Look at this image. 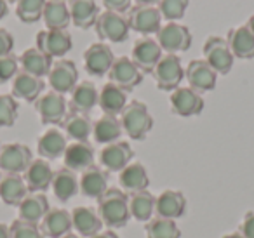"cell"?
<instances>
[{
  "mask_svg": "<svg viewBox=\"0 0 254 238\" xmlns=\"http://www.w3.org/2000/svg\"><path fill=\"white\" fill-rule=\"evenodd\" d=\"M98 214L103 224L110 230L122 228L131 219L129 212V196L119 188H108L105 195L98 198Z\"/></svg>",
  "mask_w": 254,
  "mask_h": 238,
  "instance_id": "1",
  "label": "cell"
},
{
  "mask_svg": "<svg viewBox=\"0 0 254 238\" xmlns=\"http://www.w3.org/2000/svg\"><path fill=\"white\" fill-rule=\"evenodd\" d=\"M120 123L127 136L134 141H143L153 127V117L150 115L148 106L145 103L132 99L127 103L124 112L120 113Z\"/></svg>",
  "mask_w": 254,
  "mask_h": 238,
  "instance_id": "2",
  "label": "cell"
},
{
  "mask_svg": "<svg viewBox=\"0 0 254 238\" xmlns=\"http://www.w3.org/2000/svg\"><path fill=\"white\" fill-rule=\"evenodd\" d=\"M96 33L101 40H108L113 44H122L129 37V21L127 16H124L122 12H113V11H105L98 16V21L94 25Z\"/></svg>",
  "mask_w": 254,
  "mask_h": 238,
  "instance_id": "3",
  "label": "cell"
},
{
  "mask_svg": "<svg viewBox=\"0 0 254 238\" xmlns=\"http://www.w3.org/2000/svg\"><path fill=\"white\" fill-rule=\"evenodd\" d=\"M152 75L160 91L173 92L174 89L180 87L181 80L185 77V70L180 56L178 54H164L159 63H157Z\"/></svg>",
  "mask_w": 254,
  "mask_h": 238,
  "instance_id": "4",
  "label": "cell"
},
{
  "mask_svg": "<svg viewBox=\"0 0 254 238\" xmlns=\"http://www.w3.org/2000/svg\"><path fill=\"white\" fill-rule=\"evenodd\" d=\"M127 21H129V28L134 32L141 33V35L148 37L153 33H159L162 28V14H160L157 5H132L127 11Z\"/></svg>",
  "mask_w": 254,
  "mask_h": 238,
  "instance_id": "5",
  "label": "cell"
},
{
  "mask_svg": "<svg viewBox=\"0 0 254 238\" xmlns=\"http://www.w3.org/2000/svg\"><path fill=\"white\" fill-rule=\"evenodd\" d=\"M157 42L162 47V51H166V54L185 53L191 46V33L188 26L176 21H169L159 30Z\"/></svg>",
  "mask_w": 254,
  "mask_h": 238,
  "instance_id": "6",
  "label": "cell"
},
{
  "mask_svg": "<svg viewBox=\"0 0 254 238\" xmlns=\"http://www.w3.org/2000/svg\"><path fill=\"white\" fill-rule=\"evenodd\" d=\"M204 60L211 64V68L218 75H226L233 66V54L226 39L218 35H211L204 44Z\"/></svg>",
  "mask_w": 254,
  "mask_h": 238,
  "instance_id": "7",
  "label": "cell"
},
{
  "mask_svg": "<svg viewBox=\"0 0 254 238\" xmlns=\"http://www.w3.org/2000/svg\"><path fill=\"white\" fill-rule=\"evenodd\" d=\"M32 160V150L23 143H7L0 148V172L4 174H23Z\"/></svg>",
  "mask_w": 254,
  "mask_h": 238,
  "instance_id": "8",
  "label": "cell"
},
{
  "mask_svg": "<svg viewBox=\"0 0 254 238\" xmlns=\"http://www.w3.org/2000/svg\"><path fill=\"white\" fill-rule=\"evenodd\" d=\"M35 110L40 117V122L47 125H61L68 113V101L60 92H46L35 101Z\"/></svg>",
  "mask_w": 254,
  "mask_h": 238,
  "instance_id": "9",
  "label": "cell"
},
{
  "mask_svg": "<svg viewBox=\"0 0 254 238\" xmlns=\"http://www.w3.org/2000/svg\"><path fill=\"white\" fill-rule=\"evenodd\" d=\"M73 47L71 35L66 30H42L37 33V49L42 51L49 58L61 60Z\"/></svg>",
  "mask_w": 254,
  "mask_h": 238,
  "instance_id": "10",
  "label": "cell"
},
{
  "mask_svg": "<svg viewBox=\"0 0 254 238\" xmlns=\"http://www.w3.org/2000/svg\"><path fill=\"white\" fill-rule=\"evenodd\" d=\"M162 47L159 46L155 39L152 37H141L134 42L131 53V60L136 66L141 70V73H153L157 63L164 56Z\"/></svg>",
  "mask_w": 254,
  "mask_h": 238,
  "instance_id": "11",
  "label": "cell"
},
{
  "mask_svg": "<svg viewBox=\"0 0 254 238\" xmlns=\"http://www.w3.org/2000/svg\"><path fill=\"white\" fill-rule=\"evenodd\" d=\"M108 78L112 84L119 85V87L126 89L127 92H131L132 89H136L143 82V73L131 58L120 56L115 58L112 68L108 71Z\"/></svg>",
  "mask_w": 254,
  "mask_h": 238,
  "instance_id": "12",
  "label": "cell"
},
{
  "mask_svg": "<svg viewBox=\"0 0 254 238\" xmlns=\"http://www.w3.org/2000/svg\"><path fill=\"white\" fill-rule=\"evenodd\" d=\"M169 105L174 115L178 117H195L204 110V98L191 87H178L171 92Z\"/></svg>",
  "mask_w": 254,
  "mask_h": 238,
  "instance_id": "13",
  "label": "cell"
},
{
  "mask_svg": "<svg viewBox=\"0 0 254 238\" xmlns=\"http://www.w3.org/2000/svg\"><path fill=\"white\" fill-rule=\"evenodd\" d=\"M113 61H115L113 51L110 49V46H106L103 42L91 44L84 51V68L92 77H105V75H108Z\"/></svg>",
  "mask_w": 254,
  "mask_h": 238,
  "instance_id": "14",
  "label": "cell"
},
{
  "mask_svg": "<svg viewBox=\"0 0 254 238\" xmlns=\"http://www.w3.org/2000/svg\"><path fill=\"white\" fill-rule=\"evenodd\" d=\"M132 157H134V151L131 144L126 141H115V143L105 144V148L99 151V164L108 172H120L131 164Z\"/></svg>",
  "mask_w": 254,
  "mask_h": 238,
  "instance_id": "15",
  "label": "cell"
},
{
  "mask_svg": "<svg viewBox=\"0 0 254 238\" xmlns=\"http://www.w3.org/2000/svg\"><path fill=\"white\" fill-rule=\"evenodd\" d=\"M185 78L188 80V87L202 94V92H209L216 87L218 73L212 70L211 64L205 60H193L188 63L187 70H185Z\"/></svg>",
  "mask_w": 254,
  "mask_h": 238,
  "instance_id": "16",
  "label": "cell"
},
{
  "mask_svg": "<svg viewBox=\"0 0 254 238\" xmlns=\"http://www.w3.org/2000/svg\"><path fill=\"white\" fill-rule=\"evenodd\" d=\"M49 85L54 92H60V94H66L75 89V85L78 84V70L75 66L73 61L70 60H58L53 64L49 75Z\"/></svg>",
  "mask_w": 254,
  "mask_h": 238,
  "instance_id": "17",
  "label": "cell"
},
{
  "mask_svg": "<svg viewBox=\"0 0 254 238\" xmlns=\"http://www.w3.org/2000/svg\"><path fill=\"white\" fill-rule=\"evenodd\" d=\"M94 146L89 141H73L68 144L63 155L64 167L73 172H84L94 165Z\"/></svg>",
  "mask_w": 254,
  "mask_h": 238,
  "instance_id": "18",
  "label": "cell"
},
{
  "mask_svg": "<svg viewBox=\"0 0 254 238\" xmlns=\"http://www.w3.org/2000/svg\"><path fill=\"white\" fill-rule=\"evenodd\" d=\"M53 176L54 171L46 158H33L26 171L23 172V179L30 193H44L47 188H51Z\"/></svg>",
  "mask_w": 254,
  "mask_h": 238,
  "instance_id": "19",
  "label": "cell"
},
{
  "mask_svg": "<svg viewBox=\"0 0 254 238\" xmlns=\"http://www.w3.org/2000/svg\"><path fill=\"white\" fill-rule=\"evenodd\" d=\"M70 94H71V98H70V101H68V110H70V112L89 115V113L98 106L99 91L94 82H91V80L78 82Z\"/></svg>",
  "mask_w": 254,
  "mask_h": 238,
  "instance_id": "20",
  "label": "cell"
},
{
  "mask_svg": "<svg viewBox=\"0 0 254 238\" xmlns=\"http://www.w3.org/2000/svg\"><path fill=\"white\" fill-rule=\"evenodd\" d=\"M108 181H110V172L105 171L103 167L92 165L87 171L82 172V176L78 178V188H80V193L85 198L98 200L108 189Z\"/></svg>",
  "mask_w": 254,
  "mask_h": 238,
  "instance_id": "21",
  "label": "cell"
},
{
  "mask_svg": "<svg viewBox=\"0 0 254 238\" xmlns=\"http://www.w3.org/2000/svg\"><path fill=\"white\" fill-rule=\"evenodd\" d=\"M187 212V198L181 191L166 189L155 200V216L166 219H180Z\"/></svg>",
  "mask_w": 254,
  "mask_h": 238,
  "instance_id": "22",
  "label": "cell"
},
{
  "mask_svg": "<svg viewBox=\"0 0 254 238\" xmlns=\"http://www.w3.org/2000/svg\"><path fill=\"white\" fill-rule=\"evenodd\" d=\"M40 231L46 238H60L73 230L71 212L66 209H49L39 224Z\"/></svg>",
  "mask_w": 254,
  "mask_h": 238,
  "instance_id": "23",
  "label": "cell"
},
{
  "mask_svg": "<svg viewBox=\"0 0 254 238\" xmlns=\"http://www.w3.org/2000/svg\"><path fill=\"white\" fill-rule=\"evenodd\" d=\"M44 92V78H39L32 73L19 70L12 78V96L16 99L35 103Z\"/></svg>",
  "mask_w": 254,
  "mask_h": 238,
  "instance_id": "24",
  "label": "cell"
},
{
  "mask_svg": "<svg viewBox=\"0 0 254 238\" xmlns=\"http://www.w3.org/2000/svg\"><path fill=\"white\" fill-rule=\"evenodd\" d=\"M71 224H73V230L77 231V235H80L82 238L94 237L105 226L98 210L92 207H75L71 210Z\"/></svg>",
  "mask_w": 254,
  "mask_h": 238,
  "instance_id": "25",
  "label": "cell"
},
{
  "mask_svg": "<svg viewBox=\"0 0 254 238\" xmlns=\"http://www.w3.org/2000/svg\"><path fill=\"white\" fill-rule=\"evenodd\" d=\"M49 209V202L44 193H28L18 205V219L30 224H40Z\"/></svg>",
  "mask_w": 254,
  "mask_h": 238,
  "instance_id": "26",
  "label": "cell"
},
{
  "mask_svg": "<svg viewBox=\"0 0 254 238\" xmlns=\"http://www.w3.org/2000/svg\"><path fill=\"white\" fill-rule=\"evenodd\" d=\"M226 42H228L233 58L254 60V33L247 28V25L230 30L226 35Z\"/></svg>",
  "mask_w": 254,
  "mask_h": 238,
  "instance_id": "27",
  "label": "cell"
},
{
  "mask_svg": "<svg viewBox=\"0 0 254 238\" xmlns=\"http://www.w3.org/2000/svg\"><path fill=\"white\" fill-rule=\"evenodd\" d=\"M23 174H4L0 178V200L9 207H18L28 195Z\"/></svg>",
  "mask_w": 254,
  "mask_h": 238,
  "instance_id": "28",
  "label": "cell"
},
{
  "mask_svg": "<svg viewBox=\"0 0 254 238\" xmlns=\"http://www.w3.org/2000/svg\"><path fill=\"white\" fill-rule=\"evenodd\" d=\"M127 94L129 92L126 89L119 87V85L112 84H105L99 91V108L103 110L105 115H120L124 112V108L127 106Z\"/></svg>",
  "mask_w": 254,
  "mask_h": 238,
  "instance_id": "29",
  "label": "cell"
},
{
  "mask_svg": "<svg viewBox=\"0 0 254 238\" xmlns=\"http://www.w3.org/2000/svg\"><path fill=\"white\" fill-rule=\"evenodd\" d=\"M70 9V18L77 28L87 30L92 28L98 21L99 9L96 0H70L68 2Z\"/></svg>",
  "mask_w": 254,
  "mask_h": 238,
  "instance_id": "30",
  "label": "cell"
},
{
  "mask_svg": "<svg viewBox=\"0 0 254 238\" xmlns=\"http://www.w3.org/2000/svg\"><path fill=\"white\" fill-rule=\"evenodd\" d=\"M66 146V136L60 129L46 130L37 141V151H39L40 158H46V160H56V158L63 157Z\"/></svg>",
  "mask_w": 254,
  "mask_h": 238,
  "instance_id": "31",
  "label": "cell"
},
{
  "mask_svg": "<svg viewBox=\"0 0 254 238\" xmlns=\"http://www.w3.org/2000/svg\"><path fill=\"white\" fill-rule=\"evenodd\" d=\"M51 188H53V193L60 202H68L70 198H73L80 188H78V178L77 172L70 171V169L63 167L54 171L53 176V182H51Z\"/></svg>",
  "mask_w": 254,
  "mask_h": 238,
  "instance_id": "32",
  "label": "cell"
},
{
  "mask_svg": "<svg viewBox=\"0 0 254 238\" xmlns=\"http://www.w3.org/2000/svg\"><path fill=\"white\" fill-rule=\"evenodd\" d=\"M54 61L53 58H49L47 54H44L42 51H39L37 47H30L25 53L19 56V68L26 73H32L39 78H44L49 75L51 68H53Z\"/></svg>",
  "mask_w": 254,
  "mask_h": 238,
  "instance_id": "33",
  "label": "cell"
},
{
  "mask_svg": "<svg viewBox=\"0 0 254 238\" xmlns=\"http://www.w3.org/2000/svg\"><path fill=\"white\" fill-rule=\"evenodd\" d=\"M119 182L126 191L136 193L146 189L150 184V178L146 167L139 162H131L126 169L119 172Z\"/></svg>",
  "mask_w": 254,
  "mask_h": 238,
  "instance_id": "34",
  "label": "cell"
},
{
  "mask_svg": "<svg viewBox=\"0 0 254 238\" xmlns=\"http://www.w3.org/2000/svg\"><path fill=\"white\" fill-rule=\"evenodd\" d=\"M92 125L94 122L91 120V117L77 112H68L64 120L61 122L64 136L73 141H87L92 134Z\"/></svg>",
  "mask_w": 254,
  "mask_h": 238,
  "instance_id": "35",
  "label": "cell"
},
{
  "mask_svg": "<svg viewBox=\"0 0 254 238\" xmlns=\"http://www.w3.org/2000/svg\"><path fill=\"white\" fill-rule=\"evenodd\" d=\"M42 19L47 30H66L71 23L68 4L64 0H47Z\"/></svg>",
  "mask_w": 254,
  "mask_h": 238,
  "instance_id": "36",
  "label": "cell"
},
{
  "mask_svg": "<svg viewBox=\"0 0 254 238\" xmlns=\"http://www.w3.org/2000/svg\"><path fill=\"white\" fill-rule=\"evenodd\" d=\"M124 129L120 119L115 115H103L92 125V136L94 141L99 144H110L119 141V137L122 136Z\"/></svg>",
  "mask_w": 254,
  "mask_h": 238,
  "instance_id": "37",
  "label": "cell"
},
{
  "mask_svg": "<svg viewBox=\"0 0 254 238\" xmlns=\"http://www.w3.org/2000/svg\"><path fill=\"white\" fill-rule=\"evenodd\" d=\"M155 200L148 189H141L129 195V212L131 217H134L139 223H148L152 216L155 214Z\"/></svg>",
  "mask_w": 254,
  "mask_h": 238,
  "instance_id": "38",
  "label": "cell"
},
{
  "mask_svg": "<svg viewBox=\"0 0 254 238\" xmlns=\"http://www.w3.org/2000/svg\"><path fill=\"white\" fill-rule=\"evenodd\" d=\"M146 238H181V230L176 221L166 217H152L145 226Z\"/></svg>",
  "mask_w": 254,
  "mask_h": 238,
  "instance_id": "39",
  "label": "cell"
},
{
  "mask_svg": "<svg viewBox=\"0 0 254 238\" xmlns=\"http://www.w3.org/2000/svg\"><path fill=\"white\" fill-rule=\"evenodd\" d=\"M47 0H18L16 14L23 23H37L42 19V12Z\"/></svg>",
  "mask_w": 254,
  "mask_h": 238,
  "instance_id": "40",
  "label": "cell"
},
{
  "mask_svg": "<svg viewBox=\"0 0 254 238\" xmlns=\"http://www.w3.org/2000/svg\"><path fill=\"white\" fill-rule=\"evenodd\" d=\"M19 106L12 94H0V129L12 127L18 120Z\"/></svg>",
  "mask_w": 254,
  "mask_h": 238,
  "instance_id": "41",
  "label": "cell"
},
{
  "mask_svg": "<svg viewBox=\"0 0 254 238\" xmlns=\"http://www.w3.org/2000/svg\"><path fill=\"white\" fill-rule=\"evenodd\" d=\"M190 0H159V11L167 21H180L187 14Z\"/></svg>",
  "mask_w": 254,
  "mask_h": 238,
  "instance_id": "42",
  "label": "cell"
},
{
  "mask_svg": "<svg viewBox=\"0 0 254 238\" xmlns=\"http://www.w3.org/2000/svg\"><path fill=\"white\" fill-rule=\"evenodd\" d=\"M9 230H11V238H46L40 231L39 224H30L19 219L12 221Z\"/></svg>",
  "mask_w": 254,
  "mask_h": 238,
  "instance_id": "43",
  "label": "cell"
},
{
  "mask_svg": "<svg viewBox=\"0 0 254 238\" xmlns=\"http://www.w3.org/2000/svg\"><path fill=\"white\" fill-rule=\"evenodd\" d=\"M19 71V58L14 54H7V56H0V84L12 80L16 73Z\"/></svg>",
  "mask_w": 254,
  "mask_h": 238,
  "instance_id": "44",
  "label": "cell"
},
{
  "mask_svg": "<svg viewBox=\"0 0 254 238\" xmlns=\"http://www.w3.org/2000/svg\"><path fill=\"white\" fill-rule=\"evenodd\" d=\"M14 49V37L5 28H0V56H7Z\"/></svg>",
  "mask_w": 254,
  "mask_h": 238,
  "instance_id": "45",
  "label": "cell"
},
{
  "mask_svg": "<svg viewBox=\"0 0 254 238\" xmlns=\"http://www.w3.org/2000/svg\"><path fill=\"white\" fill-rule=\"evenodd\" d=\"M239 231L244 238H254V210H249L244 216L242 223L239 226Z\"/></svg>",
  "mask_w": 254,
  "mask_h": 238,
  "instance_id": "46",
  "label": "cell"
},
{
  "mask_svg": "<svg viewBox=\"0 0 254 238\" xmlns=\"http://www.w3.org/2000/svg\"><path fill=\"white\" fill-rule=\"evenodd\" d=\"M131 2L132 0H103V5L106 7V11H113V12H126L131 9Z\"/></svg>",
  "mask_w": 254,
  "mask_h": 238,
  "instance_id": "47",
  "label": "cell"
},
{
  "mask_svg": "<svg viewBox=\"0 0 254 238\" xmlns=\"http://www.w3.org/2000/svg\"><path fill=\"white\" fill-rule=\"evenodd\" d=\"M91 238H119V235L113 230H110V228H106V230H101L99 233H96L94 237H91Z\"/></svg>",
  "mask_w": 254,
  "mask_h": 238,
  "instance_id": "48",
  "label": "cell"
},
{
  "mask_svg": "<svg viewBox=\"0 0 254 238\" xmlns=\"http://www.w3.org/2000/svg\"><path fill=\"white\" fill-rule=\"evenodd\" d=\"M7 12H9V5H7V2L5 0H0V21L7 16Z\"/></svg>",
  "mask_w": 254,
  "mask_h": 238,
  "instance_id": "49",
  "label": "cell"
},
{
  "mask_svg": "<svg viewBox=\"0 0 254 238\" xmlns=\"http://www.w3.org/2000/svg\"><path fill=\"white\" fill-rule=\"evenodd\" d=\"M0 238H11V230L4 223H0Z\"/></svg>",
  "mask_w": 254,
  "mask_h": 238,
  "instance_id": "50",
  "label": "cell"
},
{
  "mask_svg": "<svg viewBox=\"0 0 254 238\" xmlns=\"http://www.w3.org/2000/svg\"><path fill=\"white\" fill-rule=\"evenodd\" d=\"M138 5H155L159 4V0H136Z\"/></svg>",
  "mask_w": 254,
  "mask_h": 238,
  "instance_id": "51",
  "label": "cell"
},
{
  "mask_svg": "<svg viewBox=\"0 0 254 238\" xmlns=\"http://www.w3.org/2000/svg\"><path fill=\"white\" fill-rule=\"evenodd\" d=\"M247 28H249V30H251V32H253V33H254V14H253V16H251V18H249V19H247Z\"/></svg>",
  "mask_w": 254,
  "mask_h": 238,
  "instance_id": "52",
  "label": "cell"
},
{
  "mask_svg": "<svg viewBox=\"0 0 254 238\" xmlns=\"http://www.w3.org/2000/svg\"><path fill=\"white\" fill-rule=\"evenodd\" d=\"M223 238H244V237L240 235V231H233V233H230V235H225Z\"/></svg>",
  "mask_w": 254,
  "mask_h": 238,
  "instance_id": "53",
  "label": "cell"
},
{
  "mask_svg": "<svg viewBox=\"0 0 254 238\" xmlns=\"http://www.w3.org/2000/svg\"><path fill=\"white\" fill-rule=\"evenodd\" d=\"M60 238H82L80 235H77V233H66V235H63V237H60Z\"/></svg>",
  "mask_w": 254,
  "mask_h": 238,
  "instance_id": "54",
  "label": "cell"
},
{
  "mask_svg": "<svg viewBox=\"0 0 254 238\" xmlns=\"http://www.w3.org/2000/svg\"><path fill=\"white\" fill-rule=\"evenodd\" d=\"M5 2H7V4H16L18 0H5Z\"/></svg>",
  "mask_w": 254,
  "mask_h": 238,
  "instance_id": "55",
  "label": "cell"
},
{
  "mask_svg": "<svg viewBox=\"0 0 254 238\" xmlns=\"http://www.w3.org/2000/svg\"><path fill=\"white\" fill-rule=\"evenodd\" d=\"M64 2H70V0H64Z\"/></svg>",
  "mask_w": 254,
  "mask_h": 238,
  "instance_id": "56",
  "label": "cell"
},
{
  "mask_svg": "<svg viewBox=\"0 0 254 238\" xmlns=\"http://www.w3.org/2000/svg\"><path fill=\"white\" fill-rule=\"evenodd\" d=\"M0 178H2V172H0Z\"/></svg>",
  "mask_w": 254,
  "mask_h": 238,
  "instance_id": "57",
  "label": "cell"
},
{
  "mask_svg": "<svg viewBox=\"0 0 254 238\" xmlns=\"http://www.w3.org/2000/svg\"><path fill=\"white\" fill-rule=\"evenodd\" d=\"M0 148H2V143H0Z\"/></svg>",
  "mask_w": 254,
  "mask_h": 238,
  "instance_id": "58",
  "label": "cell"
}]
</instances>
